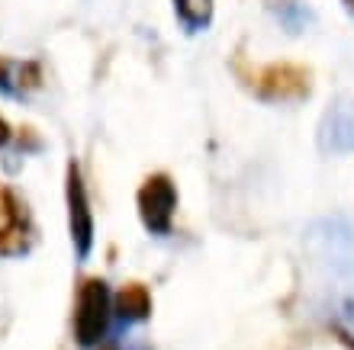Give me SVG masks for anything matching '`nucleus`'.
Here are the masks:
<instances>
[{
  "mask_svg": "<svg viewBox=\"0 0 354 350\" xmlns=\"http://www.w3.org/2000/svg\"><path fill=\"white\" fill-rule=\"evenodd\" d=\"M232 71L242 87L270 103L303 100L313 90V71L297 61H270V65H254L245 58V52H235Z\"/></svg>",
  "mask_w": 354,
  "mask_h": 350,
  "instance_id": "f257e3e1",
  "label": "nucleus"
},
{
  "mask_svg": "<svg viewBox=\"0 0 354 350\" xmlns=\"http://www.w3.org/2000/svg\"><path fill=\"white\" fill-rule=\"evenodd\" d=\"M110 289L100 277H87L77 286L75 299V338L81 347H97L103 341V334L110 328Z\"/></svg>",
  "mask_w": 354,
  "mask_h": 350,
  "instance_id": "f03ea898",
  "label": "nucleus"
},
{
  "mask_svg": "<svg viewBox=\"0 0 354 350\" xmlns=\"http://www.w3.org/2000/svg\"><path fill=\"white\" fill-rule=\"evenodd\" d=\"M136 206H139V219L151 235H171L174 229V212H177V186L168 174H151L142 180L139 193H136Z\"/></svg>",
  "mask_w": 354,
  "mask_h": 350,
  "instance_id": "7ed1b4c3",
  "label": "nucleus"
},
{
  "mask_svg": "<svg viewBox=\"0 0 354 350\" xmlns=\"http://www.w3.org/2000/svg\"><path fill=\"white\" fill-rule=\"evenodd\" d=\"M36 241L32 215L13 186L0 184V257H19Z\"/></svg>",
  "mask_w": 354,
  "mask_h": 350,
  "instance_id": "20e7f679",
  "label": "nucleus"
},
{
  "mask_svg": "<svg viewBox=\"0 0 354 350\" xmlns=\"http://www.w3.org/2000/svg\"><path fill=\"white\" fill-rule=\"evenodd\" d=\"M65 203H68V231H71V244L81 260L91 254L93 248V212H91V196H87L84 177L77 161H68L65 171Z\"/></svg>",
  "mask_w": 354,
  "mask_h": 350,
  "instance_id": "39448f33",
  "label": "nucleus"
},
{
  "mask_svg": "<svg viewBox=\"0 0 354 350\" xmlns=\"http://www.w3.org/2000/svg\"><path fill=\"white\" fill-rule=\"evenodd\" d=\"M319 145L332 155L354 151V100H338L326 110L319 122Z\"/></svg>",
  "mask_w": 354,
  "mask_h": 350,
  "instance_id": "423d86ee",
  "label": "nucleus"
},
{
  "mask_svg": "<svg viewBox=\"0 0 354 350\" xmlns=\"http://www.w3.org/2000/svg\"><path fill=\"white\" fill-rule=\"evenodd\" d=\"M42 84V68L39 61H13V58H0V90L3 93H29Z\"/></svg>",
  "mask_w": 354,
  "mask_h": 350,
  "instance_id": "0eeeda50",
  "label": "nucleus"
},
{
  "mask_svg": "<svg viewBox=\"0 0 354 350\" xmlns=\"http://www.w3.org/2000/svg\"><path fill=\"white\" fill-rule=\"evenodd\" d=\"M113 312L122 322H145L151 315V293L145 283H126L113 295Z\"/></svg>",
  "mask_w": 354,
  "mask_h": 350,
  "instance_id": "6e6552de",
  "label": "nucleus"
},
{
  "mask_svg": "<svg viewBox=\"0 0 354 350\" xmlns=\"http://www.w3.org/2000/svg\"><path fill=\"white\" fill-rule=\"evenodd\" d=\"M174 13L187 32H200L213 23V0H174Z\"/></svg>",
  "mask_w": 354,
  "mask_h": 350,
  "instance_id": "1a4fd4ad",
  "label": "nucleus"
},
{
  "mask_svg": "<svg viewBox=\"0 0 354 350\" xmlns=\"http://www.w3.org/2000/svg\"><path fill=\"white\" fill-rule=\"evenodd\" d=\"M268 7L274 10V17H277L290 32H299L309 19V10L303 0H268Z\"/></svg>",
  "mask_w": 354,
  "mask_h": 350,
  "instance_id": "9d476101",
  "label": "nucleus"
},
{
  "mask_svg": "<svg viewBox=\"0 0 354 350\" xmlns=\"http://www.w3.org/2000/svg\"><path fill=\"white\" fill-rule=\"evenodd\" d=\"M10 139H13V129H10V126H7V119L0 116V145H7Z\"/></svg>",
  "mask_w": 354,
  "mask_h": 350,
  "instance_id": "9b49d317",
  "label": "nucleus"
},
{
  "mask_svg": "<svg viewBox=\"0 0 354 350\" xmlns=\"http://www.w3.org/2000/svg\"><path fill=\"white\" fill-rule=\"evenodd\" d=\"M342 3H345V7H348V13H351V17H354V0H342Z\"/></svg>",
  "mask_w": 354,
  "mask_h": 350,
  "instance_id": "f8f14e48",
  "label": "nucleus"
},
{
  "mask_svg": "<svg viewBox=\"0 0 354 350\" xmlns=\"http://www.w3.org/2000/svg\"><path fill=\"white\" fill-rule=\"evenodd\" d=\"M3 328H7V322H3V312H0V331H3Z\"/></svg>",
  "mask_w": 354,
  "mask_h": 350,
  "instance_id": "ddd939ff",
  "label": "nucleus"
},
{
  "mask_svg": "<svg viewBox=\"0 0 354 350\" xmlns=\"http://www.w3.org/2000/svg\"><path fill=\"white\" fill-rule=\"evenodd\" d=\"M103 350H120V347H103Z\"/></svg>",
  "mask_w": 354,
  "mask_h": 350,
  "instance_id": "4468645a",
  "label": "nucleus"
}]
</instances>
